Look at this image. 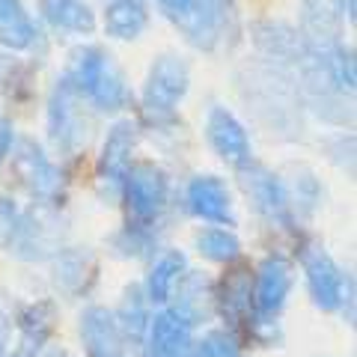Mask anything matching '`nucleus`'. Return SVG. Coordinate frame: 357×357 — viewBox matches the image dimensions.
Listing matches in <instances>:
<instances>
[{
  "label": "nucleus",
  "mask_w": 357,
  "mask_h": 357,
  "mask_svg": "<svg viewBox=\"0 0 357 357\" xmlns=\"http://www.w3.org/2000/svg\"><path fill=\"white\" fill-rule=\"evenodd\" d=\"M63 77L102 110H122L128 105V84L119 66L96 45L75 48Z\"/></svg>",
  "instance_id": "f257e3e1"
},
{
  "label": "nucleus",
  "mask_w": 357,
  "mask_h": 357,
  "mask_svg": "<svg viewBox=\"0 0 357 357\" xmlns=\"http://www.w3.org/2000/svg\"><path fill=\"white\" fill-rule=\"evenodd\" d=\"M194 48L211 51L236 18V0H155Z\"/></svg>",
  "instance_id": "f03ea898"
},
{
  "label": "nucleus",
  "mask_w": 357,
  "mask_h": 357,
  "mask_svg": "<svg viewBox=\"0 0 357 357\" xmlns=\"http://www.w3.org/2000/svg\"><path fill=\"white\" fill-rule=\"evenodd\" d=\"M188 86H191L188 63L173 57V54L158 57L152 63L146 89H143V116L152 126H170V122H176V105L185 98Z\"/></svg>",
  "instance_id": "7ed1b4c3"
},
{
  "label": "nucleus",
  "mask_w": 357,
  "mask_h": 357,
  "mask_svg": "<svg viewBox=\"0 0 357 357\" xmlns=\"http://www.w3.org/2000/svg\"><path fill=\"white\" fill-rule=\"evenodd\" d=\"M81 93L66 81H57L48 102V131L54 146L66 155H75L77 149L86 146L89 140V119L81 107Z\"/></svg>",
  "instance_id": "20e7f679"
},
{
  "label": "nucleus",
  "mask_w": 357,
  "mask_h": 357,
  "mask_svg": "<svg viewBox=\"0 0 357 357\" xmlns=\"http://www.w3.org/2000/svg\"><path fill=\"white\" fill-rule=\"evenodd\" d=\"M122 194H126V203L134 220H152L167 203V178L155 164L137 161L128 167Z\"/></svg>",
  "instance_id": "39448f33"
},
{
  "label": "nucleus",
  "mask_w": 357,
  "mask_h": 357,
  "mask_svg": "<svg viewBox=\"0 0 357 357\" xmlns=\"http://www.w3.org/2000/svg\"><path fill=\"white\" fill-rule=\"evenodd\" d=\"M13 173L18 182L39 199H57L63 194V173L51 164L33 140H21L13 152Z\"/></svg>",
  "instance_id": "423d86ee"
},
{
  "label": "nucleus",
  "mask_w": 357,
  "mask_h": 357,
  "mask_svg": "<svg viewBox=\"0 0 357 357\" xmlns=\"http://www.w3.org/2000/svg\"><path fill=\"white\" fill-rule=\"evenodd\" d=\"M137 146V126L131 119L116 122L107 131V140L102 146V158H98V185L110 191V197H116L126 182V173L131 167V152Z\"/></svg>",
  "instance_id": "0eeeda50"
},
{
  "label": "nucleus",
  "mask_w": 357,
  "mask_h": 357,
  "mask_svg": "<svg viewBox=\"0 0 357 357\" xmlns=\"http://www.w3.org/2000/svg\"><path fill=\"white\" fill-rule=\"evenodd\" d=\"M241 188L271 223H283V227L292 223L286 188L271 170H265L262 164H241Z\"/></svg>",
  "instance_id": "6e6552de"
},
{
  "label": "nucleus",
  "mask_w": 357,
  "mask_h": 357,
  "mask_svg": "<svg viewBox=\"0 0 357 357\" xmlns=\"http://www.w3.org/2000/svg\"><path fill=\"white\" fill-rule=\"evenodd\" d=\"M301 262H304L307 286H310V295L316 301V307L337 310L345 295V277L337 268V262L319 244H307L304 253H301Z\"/></svg>",
  "instance_id": "1a4fd4ad"
},
{
  "label": "nucleus",
  "mask_w": 357,
  "mask_h": 357,
  "mask_svg": "<svg viewBox=\"0 0 357 357\" xmlns=\"http://www.w3.org/2000/svg\"><path fill=\"white\" fill-rule=\"evenodd\" d=\"M206 134H208L211 149H215L227 164L241 167V164L250 161V140H248V131H244V126L229 114L227 107H211V110H208Z\"/></svg>",
  "instance_id": "9d476101"
},
{
  "label": "nucleus",
  "mask_w": 357,
  "mask_h": 357,
  "mask_svg": "<svg viewBox=\"0 0 357 357\" xmlns=\"http://www.w3.org/2000/svg\"><path fill=\"white\" fill-rule=\"evenodd\" d=\"M81 340L86 357H126L119 321L105 307H89L81 316Z\"/></svg>",
  "instance_id": "9b49d317"
},
{
  "label": "nucleus",
  "mask_w": 357,
  "mask_h": 357,
  "mask_svg": "<svg viewBox=\"0 0 357 357\" xmlns=\"http://www.w3.org/2000/svg\"><path fill=\"white\" fill-rule=\"evenodd\" d=\"M57 241H60V223L48 211H30V215H21L18 232L9 248L21 259H42V256L54 253Z\"/></svg>",
  "instance_id": "f8f14e48"
},
{
  "label": "nucleus",
  "mask_w": 357,
  "mask_h": 357,
  "mask_svg": "<svg viewBox=\"0 0 357 357\" xmlns=\"http://www.w3.org/2000/svg\"><path fill=\"white\" fill-rule=\"evenodd\" d=\"M253 42L271 63H292V66H298L307 48L304 36L295 27L283 24V21H256Z\"/></svg>",
  "instance_id": "ddd939ff"
},
{
  "label": "nucleus",
  "mask_w": 357,
  "mask_h": 357,
  "mask_svg": "<svg viewBox=\"0 0 357 357\" xmlns=\"http://www.w3.org/2000/svg\"><path fill=\"white\" fill-rule=\"evenodd\" d=\"M295 280V268L283 256H268L259 268V277H256V310L271 316V312H280V307L286 304L289 289Z\"/></svg>",
  "instance_id": "4468645a"
},
{
  "label": "nucleus",
  "mask_w": 357,
  "mask_h": 357,
  "mask_svg": "<svg viewBox=\"0 0 357 357\" xmlns=\"http://www.w3.org/2000/svg\"><path fill=\"white\" fill-rule=\"evenodd\" d=\"M188 203L191 211L211 223H232V199L227 185L215 176H199L188 185Z\"/></svg>",
  "instance_id": "2eb2a0df"
},
{
  "label": "nucleus",
  "mask_w": 357,
  "mask_h": 357,
  "mask_svg": "<svg viewBox=\"0 0 357 357\" xmlns=\"http://www.w3.org/2000/svg\"><path fill=\"white\" fill-rule=\"evenodd\" d=\"M340 24L337 0H301V36L310 45L340 42Z\"/></svg>",
  "instance_id": "dca6fc26"
},
{
  "label": "nucleus",
  "mask_w": 357,
  "mask_h": 357,
  "mask_svg": "<svg viewBox=\"0 0 357 357\" xmlns=\"http://www.w3.org/2000/svg\"><path fill=\"white\" fill-rule=\"evenodd\" d=\"M191 349V325L176 312H158L149 319V354L152 357H182Z\"/></svg>",
  "instance_id": "f3484780"
},
{
  "label": "nucleus",
  "mask_w": 357,
  "mask_h": 357,
  "mask_svg": "<svg viewBox=\"0 0 357 357\" xmlns=\"http://www.w3.org/2000/svg\"><path fill=\"white\" fill-rule=\"evenodd\" d=\"M220 307L229 316V321H248L250 316V304H253V277L248 265H238L223 277L220 283Z\"/></svg>",
  "instance_id": "a211bd4d"
},
{
  "label": "nucleus",
  "mask_w": 357,
  "mask_h": 357,
  "mask_svg": "<svg viewBox=\"0 0 357 357\" xmlns=\"http://www.w3.org/2000/svg\"><path fill=\"white\" fill-rule=\"evenodd\" d=\"M54 321H57V310H54L51 301H42V304L30 307L21 316V342L13 351V357H36L42 342L54 331Z\"/></svg>",
  "instance_id": "6ab92c4d"
},
{
  "label": "nucleus",
  "mask_w": 357,
  "mask_h": 357,
  "mask_svg": "<svg viewBox=\"0 0 357 357\" xmlns=\"http://www.w3.org/2000/svg\"><path fill=\"white\" fill-rule=\"evenodd\" d=\"M146 3L143 0H110L105 13V30L114 39H137L146 30Z\"/></svg>",
  "instance_id": "aec40b11"
},
{
  "label": "nucleus",
  "mask_w": 357,
  "mask_h": 357,
  "mask_svg": "<svg viewBox=\"0 0 357 357\" xmlns=\"http://www.w3.org/2000/svg\"><path fill=\"white\" fill-rule=\"evenodd\" d=\"M36 42V24L24 13L21 0H0V45L24 51Z\"/></svg>",
  "instance_id": "412c9836"
},
{
  "label": "nucleus",
  "mask_w": 357,
  "mask_h": 357,
  "mask_svg": "<svg viewBox=\"0 0 357 357\" xmlns=\"http://www.w3.org/2000/svg\"><path fill=\"white\" fill-rule=\"evenodd\" d=\"M39 6H42L45 18L60 30L93 33V27H96V15L86 0H39Z\"/></svg>",
  "instance_id": "4be33fe9"
},
{
  "label": "nucleus",
  "mask_w": 357,
  "mask_h": 357,
  "mask_svg": "<svg viewBox=\"0 0 357 357\" xmlns=\"http://www.w3.org/2000/svg\"><path fill=\"white\" fill-rule=\"evenodd\" d=\"M211 301H215V295H211V286L206 277H188V280L178 286V304H176V316H182L188 325L191 321H199V319H208L211 316Z\"/></svg>",
  "instance_id": "5701e85b"
},
{
  "label": "nucleus",
  "mask_w": 357,
  "mask_h": 357,
  "mask_svg": "<svg viewBox=\"0 0 357 357\" xmlns=\"http://www.w3.org/2000/svg\"><path fill=\"white\" fill-rule=\"evenodd\" d=\"M96 277V259L86 250H66L57 256V286L66 292H81L93 283Z\"/></svg>",
  "instance_id": "b1692460"
},
{
  "label": "nucleus",
  "mask_w": 357,
  "mask_h": 357,
  "mask_svg": "<svg viewBox=\"0 0 357 357\" xmlns=\"http://www.w3.org/2000/svg\"><path fill=\"white\" fill-rule=\"evenodd\" d=\"M185 268H188L185 253H178V250L164 253L161 259L155 262L152 274H149V301H155V304H164V301H170L176 283L182 280Z\"/></svg>",
  "instance_id": "393cba45"
},
{
  "label": "nucleus",
  "mask_w": 357,
  "mask_h": 357,
  "mask_svg": "<svg viewBox=\"0 0 357 357\" xmlns=\"http://www.w3.org/2000/svg\"><path fill=\"white\" fill-rule=\"evenodd\" d=\"M119 319H122V328H126V333L131 340L143 337V331L149 325V310H146V298H143L140 286L126 289V298H122V307H119Z\"/></svg>",
  "instance_id": "a878e982"
},
{
  "label": "nucleus",
  "mask_w": 357,
  "mask_h": 357,
  "mask_svg": "<svg viewBox=\"0 0 357 357\" xmlns=\"http://www.w3.org/2000/svg\"><path fill=\"white\" fill-rule=\"evenodd\" d=\"M197 248L211 262H232L238 256V238L227 229H206L199 232Z\"/></svg>",
  "instance_id": "bb28decb"
},
{
  "label": "nucleus",
  "mask_w": 357,
  "mask_h": 357,
  "mask_svg": "<svg viewBox=\"0 0 357 357\" xmlns=\"http://www.w3.org/2000/svg\"><path fill=\"white\" fill-rule=\"evenodd\" d=\"M18 223H21V211L15 208V203L0 197V248H9V244H13Z\"/></svg>",
  "instance_id": "cd10ccee"
},
{
  "label": "nucleus",
  "mask_w": 357,
  "mask_h": 357,
  "mask_svg": "<svg viewBox=\"0 0 357 357\" xmlns=\"http://www.w3.org/2000/svg\"><path fill=\"white\" fill-rule=\"evenodd\" d=\"M203 345L208 349V354H211V357H241L238 342L232 340L227 331H215V333H208Z\"/></svg>",
  "instance_id": "c85d7f7f"
},
{
  "label": "nucleus",
  "mask_w": 357,
  "mask_h": 357,
  "mask_svg": "<svg viewBox=\"0 0 357 357\" xmlns=\"http://www.w3.org/2000/svg\"><path fill=\"white\" fill-rule=\"evenodd\" d=\"M9 149H13V122L0 116V161L9 155Z\"/></svg>",
  "instance_id": "c756f323"
},
{
  "label": "nucleus",
  "mask_w": 357,
  "mask_h": 357,
  "mask_svg": "<svg viewBox=\"0 0 357 357\" xmlns=\"http://www.w3.org/2000/svg\"><path fill=\"white\" fill-rule=\"evenodd\" d=\"M182 357H211V354H208L206 345H197V349H188Z\"/></svg>",
  "instance_id": "7c9ffc66"
},
{
  "label": "nucleus",
  "mask_w": 357,
  "mask_h": 357,
  "mask_svg": "<svg viewBox=\"0 0 357 357\" xmlns=\"http://www.w3.org/2000/svg\"><path fill=\"white\" fill-rule=\"evenodd\" d=\"M45 357H69V351H63V349H51Z\"/></svg>",
  "instance_id": "2f4dec72"
}]
</instances>
